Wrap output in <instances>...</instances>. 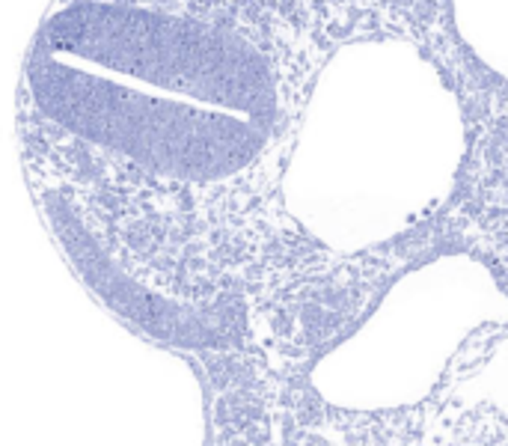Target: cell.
I'll return each mask as SVG.
<instances>
[{"instance_id":"obj_2","label":"cell","mask_w":508,"mask_h":446,"mask_svg":"<svg viewBox=\"0 0 508 446\" xmlns=\"http://www.w3.org/2000/svg\"><path fill=\"white\" fill-rule=\"evenodd\" d=\"M208 392L211 446H508V416L463 405L440 381L407 410H339L303 384L300 369L262 351L191 354Z\"/></svg>"},{"instance_id":"obj_1","label":"cell","mask_w":508,"mask_h":446,"mask_svg":"<svg viewBox=\"0 0 508 446\" xmlns=\"http://www.w3.org/2000/svg\"><path fill=\"white\" fill-rule=\"evenodd\" d=\"M342 0H60L21 84L33 193L71 268L143 336L253 345L333 253L276 202Z\"/></svg>"},{"instance_id":"obj_3","label":"cell","mask_w":508,"mask_h":446,"mask_svg":"<svg viewBox=\"0 0 508 446\" xmlns=\"http://www.w3.org/2000/svg\"><path fill=\"white\" fill-rule=\"evenodd\" d=\"M425 51L452 75L467 116V158L458 187L428 226L437 250L479 259L508 294V84L463 51L449 24L428 39Z\"/></svg>"}]
</instances>
